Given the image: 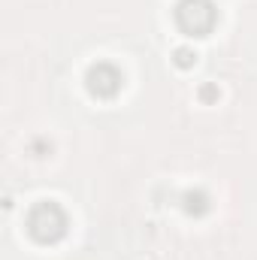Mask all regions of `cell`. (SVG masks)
<instances>
[{"mask_svg":"<svg viewBox=\"0 0 257 260\" xmlns=\"http://www.w3.org/2000/svg\"><path fill=\"white\" fill-rule=\"evenodd\" d=\"M64 212L55 206V203H40L34 212H30V233L40 239V242H52L64 233Z\"/></svg>","mask_w":257,"mask_h":260,"instance_id":"obj_1","label":"cell"}]
</instances>
